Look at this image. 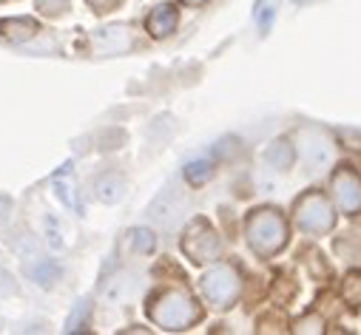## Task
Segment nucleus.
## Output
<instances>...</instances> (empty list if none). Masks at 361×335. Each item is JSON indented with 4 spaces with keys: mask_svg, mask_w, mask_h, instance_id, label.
<instances>
[{
    "mask_svg": "<svg viewBox=\"0 0 361 335\" xmlns=\"http://www.w3.org/2000/svg\"><path fill=\"white\" fill-rule=\"evenodd\" d=\"M148 318L168 332H183L202 318V307L185 290H159L148 298Z\"/></svg>",
    "mask_w": 361,
    "mask_h": 335,
    "instance_id": "f257e3e1",
    "label": "nucleus"
},
{
    "mask_svg": "<svg viewBox=\"0 0 361 335\" xmlns=\"http://www.w3.org/2000/svg\"><path fill=\"white\" fill-rule=\"evenodd\" d=\"M245 236H247V244H250L253 253L267 259V256L282 253L288 239H290V230H288V222L279 210L256 208L245 222Z\"/></svg>",
    "mask_w": 361,
    "mask_h": 335,
    "instance_id": "f03ea898",
    "label": "nucleus"
},
{
    "mask_svg": "<svg viewBox=\"0 0 361 335\" xmlns=\"http://www.w3.org/2000/svg\"><path fill=\"white\" fill-rule=\"evenodd\" d=\"M293 222L307 233H327L336 225V210L322 191H307L293 205Z\"/></svg>",
    "mask_w": 361,
    "mask_h": 335,
    "instance_id": "7ed1b4c3",
    "label": "nucleus"
},
{
    "mask_svg": "<svg viewBox=\"0 0 361 335\" xmlns=\"http://www.w3.org/2000/svg\"><path fill=\"white\" fill-rule=\"evenodd\" d=\"M183 253L194 262V265H208L216 262L222 253V239L214 230V225L208 219H194L185 233H183Z\"/></svg>",
    "mask_w": 361,
    "mask_h": 335,
    "instance_id": "20e7f679",
    "label": "nucleus"
},
{
    "mask_svg": "<svg viewBox=\"0 0 361 335\" xmlns=\"http://www.w3.org/2000/svg\"><path fill=\"white\" fill-rule=\"evenodd\" d=\"M202 293L205 298L216 307V310H228L236 304L239 293H242V279L236 273V267L231 265H216L202 276Z\"/></svg>",
    "mask_w": 361,
    "mask_h": 335,
    "instance_id": "39448f33",
    "label": "nucleus"
},
{
    "mask_svg": "<svg viewBox=\"0 0 361 335\" xmlns=\"http://www.w3.org/2000/svg\"><path fill=\"white\" fill-rule=\"evenodd\" d=\"M296 145H299L296 153L302 156V162L310 168V171H319V168L327 165L330 156H333V139L316 125L299 128L296 131Z\"/></svg>",
    "mask_w": 361,
    "mask_h": 335,
    "instance_id": "423d86ee",
    "label": "nucleus"
},
{
    "mask_svg": "<svg viewBox=\"0 0 361 335\" xmlns=\"http://www.w3.org/2000/svg\"><path fill=\"white\" fill-rule=\"evenodd\" d=\"M330 191H333V202L338 205V210H344L347 216L361 213V177L350 165L336 168V174L330 179Z\"/></svg>",
    "mask_w": 361,
    "mask_h": 335,
    "instance_id": "0eeeda50",
    "label": "nucleus"
},
{
    "mask_svg": "<svg viewBox=\"0 0 361 335\" xmlns=\"http://www.w3.org/2000/svg\"><path fill=\"white\" fill-rule=\"evenodd\" d=\"M92 43H94V51L97 54H123L134 46V34L128 26L123 23H114V26H106V29H97L92 34Z\"/></svg>",
    "mask_w": 361,
    "mask_h": 335,
    "instance_id": "6e6552de",
    "label": "nucleus"
},
{
    "mask_svg": "<svg viewBox=\"0 0 361 335\" xmlns=\"http://www.w3.org/2000/svg\"><path fill=\"white\" fill-rule=\"evenodd\" d=\"M185 210V196L179 194V188H165L148 208V216L157 222V225H171L179 213Z\"/></svg>",
    "mask_w": 361,
    "mask_h": 335,
    "instance_id": "1a4fd4ad",
    "label": "nucleus"
},
{
    "mask_svg": "<svg viewBox=\"0 0 361 335\" xmlns=\"http://www.w3.org/2000/svg\"><path fill=\"white\" fill-rule=\"evenodd\" d=\"M176 23H179V15H176V9L171 6V4H162V6H157L151 15H148V20H145V29H148V34L151 37H168L173 29H176Z\"/></svg>",
    "mask_w": 361,
    "mask_h": 335,
    "instance_id": "9d476101",
    "label": "nucleus"
},
{
    "mask_svg": "<svg viewBox=\"0 0 361 335\" xmlns=\"http://www.w3.org/2000/svg\"><path fill=\"white\" fill-rule=\"evenodd\" d=\"M40 32V23L35 18H4L0 20V34L12 43H26Z\"/></svg>",
    "mask_w": 361,
    "mask_h": 335,
    "instance_id": "9b49d317",
    "label": "nucleus"
},
{
    "mask_svg": "<svg viewBox=\"0 0 361 335\" xmlns=\"http://www.w3.org/2000/svg\"><path fill=\"white\" fill-rule=\"evenodd\" d=\"M264 162L276 171H288V168L296 162V148L288 139H274L264 151Z\"/></svg>",
    "mask_w": 361,
    "mask_h": 335,
    "instance_id": "f8f14e48",
    "label": "nucleus"
},
{
    "mask_svg": "<svg viewBox=\"0 0 361 335\" xmlns=\"http://www.w3.org/2000/svg\"><path fill=\"white\" fill-rule=\"evenodd\" d=\"M94 196H97L100 202H106V205L120 202V199L126 196V179H123L120 174H106V177H100L97 185H94Z\"/></svg>",
    "mask_w": 361,
    "mask_h": 335,
    "instance_id": "ddd939ff",
    "label": "nucleus"
},
{
    "mask_svg": "<svg viewBox=\"0 0 361 335\" xmlns=\"http://www.w3.org/2000/svg\"><path fill=\"white\" fill-rule=\"evenodd\" d=\"M54 194L66 208H77V194H74V179H71V162H66L54 174Z\"/></svg>",
    "mask_w": 361,
    "mask_h": 335,
    "instance_id": "4468645a",
    "label": "nucleus"
},
{
    "mask_svg": "<svg viewBox=\"0 0 361 335\" xmlns=\"http://www.w3.org/2000/svg\"><path fill=\"white\" fill-rule=\"evenodd\" d=\"M131 293H134V276H128V273H120V276H114V279L106 284V298H109L111 304L128 301Z\"/></svg>",
    "mask_w": 361,
    "mask_h": 335,
    "instance_id": "2eb2a0df",
    "label": "nucleus"
},
{
    "mask_svg": "<svg viewBox=\"0 0 361 335\" xmlns=\"http://www.w3.org/2000/svg\"><path fill=\"white\" fill-rule=\"evenodd\" d=\"M211 177H214V162L211 159H194V162L185 165V182L194 185V188L205 185Z\"/></svg>",
    "mask_w": 361,
    "mask_h": 335,
    "instance_id": "dca6fc26",
    "label": "nucleus"
},
{
    "mask_svg": "<svg viewBox=\"0 0 361 335\" xmlns=\"http://www.w3.org/2000/svg\"><path fill=\"white\" fill-rule=\"evenodd\" d=\"M128 241H131V247L137 250V253H154L157 250V236L148 227H134L128 233Z\"/></svg>",
    "mask_w": 361,
    "mask_h": 335,
    "instance_id": "f3484780",
    "label": "nucleus"
},
{
    "mask_svg": "<svg viewBox=\"0 0 361 335\" xmlns=\"http://www.w3.org/2000/svg\"><path fill=\"white\" fill-rule=\"evenodd\" d=\"M88 310H92V301H80V304L74 307V312H71V318H68L66 329H68V332L82 329V324H85V318H88Z\"/></svg>",
    "mask_w": 361,
    "mask_h": 335,
    "instance_id": "a211bd4d",
    "label": "nucleus"
},
{
    "mask_svg": "<svg viewBox=\"0 0 361 335\" xmlns=\"http://www.w3.org/2000/svg\"><path fill=\"white\" fill-rule=\"evenodd\" d=\"M274 15H276V9H274V0H259L256 20H259L262 32H267V29H270V23H274Z\"/></svg>",
    "mask_w": 361,
    "mask_h": 335,
    "instance_id": "6ab92c4d",
    "label": "nucleus"
},
{
    "mask_svg": "<svg viewBox=\"0 0 361 335\" xmlns=\"http://www.w3.org/2000/svg\"><path fill=\"white\" fill-rule=\"evenodd\" d=\"M293 329H296V332H324V318L316 315V312H310V315L299 318Z\"/></svg>",
    "mask_w": 361,
    "mask_h": 335,
    "instance_id": "aec40b11",
    "label": "nucleus"
},
{
    "mask_svg": "<svg viewBox=\"0 0 361 335\" xmlns=\"http://www.w3.org/2000/svg\"><path fill=\"white\" fill-rule=\"evenodd\" d=\"M37 9L43 15H49V18H57V15H63L68 9V0H37Z\"/></svg>",
    "mask_w": 361,
    "mask_h": 335,
    "instance_id": "412c9836",
    "label": "nucleus"
},
{
    "mask_svg": "<svg viewBox=\"0 0 361 335\" xmlns=\"http://www.w3.org/2000/svg\"><path fill=\"white\" fill-rule=\"evenodd\" d=\"M32 276H35L40 284H51V282H54V276H57V267H54V262H43Z\"/></svg>",
    "mask_w": 361,
    "mask_h": 335,
    "instance_id": "4be33fe9",
    "label": "nucleus"
},
{
    "mask_svg": "<svg viewBox=\"0 0 361 335\" xmlns=\"http://www.w3.org/2000/svg\"><path fill=\"white\" fill-rule=\"evenodd\" d=\"M123 131H109V134H103V148H109V151H114V148H120L123 145Z\"/></svg>",
    "mask_w": 361,
    "mask_h": 335,
    "instance_id": "5701e85b",
    "label": "nucleus"
},
{
    "mask_svg": "<svg viewBox=\"0 0 361 335\" xmlns=\"http://www.w3.org/2000/svg\"><path fill=\"white\" fill-rule=\"evenodd\" d=\"M46 227H49V244L57 250L60 244H63V239H60V230H57V225H54V219H46Z\"/></svg>",
    "mask_w": 361,
    "mask_h": 335,
    "instance_id": "b1692460",
    "label": "nucleus"
},
{
    "mask_svg": "<svg viewBox=\"0 0 361 335\" xmlns=\"http://www.w3.org/2000/svg\"><path fill=\"white\" fill-rule=\"evenodd\" d=\"M88 4L94 6V12H109V9H114L120 0H88Z\"/></svg>",
    "mask_w": 361,
    "mask_h": 335,
    "instance_id": "393cba45",
    "label": "nucleus"
},
{
    "mask_svg": "<svg viewBox=\"0 0 361 335\" xmlns=\"http://www.w3.org/2000/svg\"><path fill=\"white\" fill-rule=\"evenodd\" d=\"M12 213V199L9 196H0V222H6Z\"/></svg>",
    "mask_w": 361,
    "mask_h": 335,
    "instance_id": "a878e982",
    "label": "nucleus"
},
{
    "mask_svg": "<svg viewBox=\"0 0 361 335\" xmlns=\"http://www.w3.org/2000/svg\"><path fill=\"white\" fill-rule=\"evenodd\" d=\"M185 6H202V4H208V0H183Z\"/></svg>",
    "mask_w": 361,
    "mask_h": 335,
    "instance_id": "bb28decb",
    "label": "nucleus"
}]
</instances>
